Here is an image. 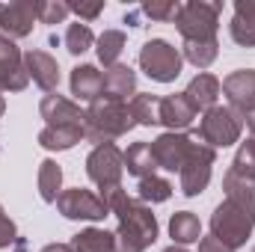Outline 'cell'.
Returning <instances> with one entry per match:
<instances>
[{
  "label": "cell",
  "mask_w": 255,
  "mask_h": 252,
  "mask_svg": "<svg viewBox=\"0 0 255 252\" xmlns=\"http://www.w3.org/2000/svg\"><path fill=\"white\" fill-rule=\"evenodd\" d=\"M104 205L110 208V214L116 217V252H145L157 241V217L151 211V205L128 196L125 187L101 193Z\"/></svg>",
  "instance_id": "6da1fadb"
},
{
  "label": "cell",
  "mask_w": 255,
  "mask_h": 252,
  "mask_svg": "<svg viewBox=\"0 0 255 252\" xmlns=\"http://www.w3.org/2000/svg\"><path fill=\"white\" fill-rule=\"evenodd\" d=\"M211 235L220 238L226 247L238 252L253 235L255 229V196L253 199H235V196H226L214 214H211Z\"/></svg>",
  "instance_id": "7a4b0ae2"
},
{
  "label": "cell",
  "mask_w": 255,
  "mask_h": 252,
  "mask_svg": "<svg viewBox=\"0 0 255 252\" xmlns=\"http://www.w3.org/2000/svg\"><path fill=\"white\" fill-rule=\"evenodd\" d=\"M136 122L130 116V107L128 101L119 98H95L89 107H86V139L101 145V142H116L119 136H125L128 130H133Z\"/></svg>",
  "instance_id": "3957f363"
},
{
  "label": "cell",
  "mask_w": 255,
  "mask_h": 252,
  "mask_svg": "<svg viewBox=\"0 0 255 252\" xmlns=\"http://www.w3.org/2000/svg\"><path fill=\"white\" fill-rule=\"evenodd\" d=\"M220 0H187L175 15V30L184 42H211L220 30Z\"/></svg>",
  "instance_id": "277c9868"
},
{
  "label": "cell",
  "mask_w": 255,
  "mask_h": 252,
  "mask_svg": "<svg viewBox=\"0 0 255 252\" xmlns=\"http://www.w3.org/2000/svg\"><path fill=\"white\" fill-rule=\"evenodd\" d=\"M241 133H244V116L235 113L229 104H217V107L205 110L199 119V130H196V136L205 145H211L214 151L241 142Z\"/></svg>",
  "instance_id": "5b68a950"
},
{
  "label": "cell",
  "mask_w": 255,
  "mask_h": 252,
  "mask_svg": "<svg viewBox=\"0 0 255 252\" xmlns=\"http://www.w3.org/2000/svg\"><path fill=\"white\" fill-rule=\"evenodd\" d=\"M86 175L89 181L101 193L122 187V175H125V151L116 142H101L92 145V151L86 154Z\"/></svg>",
  "instance_id": "8992f818"
},
{
  "label": "cell",
  "mask_w": 255,
  "mask_h": 252,
  "mask_svg": "<svg viewBox=\"0 0 255 252\" xmlns=\"http://www.w3.org/2000/svg\"><path fill=\"white\" fill-rule=\"evenodd\" d=\"M139 68L154 83H172V80H178V74L184 68L181 48L169 45L166 39H148L139 48Z\"/></svg>",
  "instance_id": "52a82bcc"
},
{
  "label": "cell",
  "mask_w": 255,
  "mask_h": 252,
  "mask_svg": "<svg viewBox=\"0 0 255 252\" xmlns=\"http://www.w3.org/2000/svg\"><path fill=\"white\" fill-rule=\"evenodd\" d=\"M214 163H217V151H214L211 145H205V142L196 136L190 154H187V160H184V166H181V172H178V190H181L187 199L202 196V193L208 190V184H211Z\"/></svg>",
  "instance_id": "ba28073f"
},
{
  "label": "cell",
  "mask_w": 255,
  "mask_h": 252,
  "mask_svg": "<svg viewBox=\"0 0 255 252\" xmlns=\"http://www.w3.org/2000/svg\"><path fill=\"white\" fill-rule=\"evenodd\" d=\"M57 211L63 214L65 220H74V223H101L110 214V208L104 205V199L86 187L63 190L60 199H57Z\"/></svg>",
  "instance_id": "9c48e42d"
},
{
  "label": "cell",
  "mask_w": 255,
  "mask_h": 252,
  "mask_svg": "<svg viewBox=\"0 0 255 252\" xmlns=\"http://www.w3.org/2000/svg\"><path fill=\"white\" fill-rule=\"evenodd\" d=\"M193 142H196V133H175V130H163L157 139H151V154L157 160V169H166V172H181L187 154H190Z\"/></svg>",
  "instance_id": "30bf717a"
},
{
  "label": "cell",
  "mask_w": 255,
  "mask_h": 252,
  "mask_svg": "<svg viewBox=\"0 0 255 252\" xmlns=\"http://www.w3.org/2000/svg\"><path fill=\"white\" fill-rule=\"evenodd\" d=\"M30 86V74L24 65V51L0 36V92H24Z\"/></svg>",
  "instance_id": "8fae6325"
},
{
  "label": "cell",
  "mask_w": 255,
  "mask_h": 252,
  "mask_svg": "<svg viewBox=\"0 0 255 252\" xmlns=\"http://www.w3.org/2000/svg\"><path fill=\"white\" fill-rule=\"evenodd\" d=\"M39 116L45 119V125L54 127H83L86 130V110H80L77 101L65 98L60 92L45 95L39 101Z\"/></svg>",
  "instance_id": "7c38bea8"
},
{
  "label": "cell",
  "mask_w": 255,
  "mask_h": 252,
  "mask_svg": "<svg viewBox=\"0 0 255 252\" xmlns=\"http://www.w3.org/2000/svg\"><path fill=\"white\" fill-rule=\"evenodd\" d=\"M36 3L33 0H15L0 3V36L6 39H27L36 27Z\"/></svg>",
  "instance_id": "4fadbf2b"
},
{
  "label": "cell",
  "mask_w": 255,
  "mask_h": 252,
  "mask_svg": "<svg viewBox=\"0 0 255 252\" xmlns=\"http://www.w3.org/2000/svg\"><path fill=\"white\" fill-rule=\"evenodd\" d=\"M223 95L229 101V107L241 116L255 110V68H238L232 74H226L223 80Z\"/></svg>",
  "instance_id": "5bb4252c"
},
{
  "label": "cell",
  "mask_w": 255,
  "mask_h": 252,
  "mask_svg": "<svg viewBox=\"0 0 255 252\" xmlns=\"http://www.w3.org/2000/svg\"><path fill=\"white\" fill-rule=\"evenodd\" d=\"M24 65H27L30 80H33L42 92H48V95L57 92V86H60V63H57L48 51H39V48L24 51Z\"/></svg>",
  "instance_id": "9a60e30c"
},
{
  "label": "cell",
  "mask_w": 255,
  "mask_h": 252,
  "mask_svg": "<svg viewBox=\"0 0 255 252\" xmlns=\"http://www.w3.org/2000/svg\"><path fill=\"white\" fill-rule=\"evenodd\" d=\"M68 86H71V95L77 101L92 104L95 98L104 95V71H98V65H92V63H80L71 68Z\"/></svg>",
  "instance_id": "2e32d148"
},
{
  "label": "cell",
  "mask_w": 255,
  "mask_h": 252,
  "mask_svg": "<svg viewBox=\"0 0 255 252\" xmlns=\"http://www.w3.org/2000/svg\"><path fill=\"white\" fill-rule=\"evenodd\" d=\"M196 119V110L187 101L184 92H175V95H166L160 98V125L166 130H175V133H184Z\"/></svg>",
  "instance_id": "e0dca14e"
},
{
  "label": "cell",
  "mask_w": 255,
  "mask_h": 252,
  "mask_svg": "<svg viewBox=\"0 0 255 252\" xmlns=\"http://www.w3.org/2000/svg\"><path fill=\"white\" fill-rule=\"evenodd\" d=\"M220 92H223L220 77H214V74H208V71H199L190 83H187V89H184V95H187V101L193 104L196 113H205V110L217 107Z\"/></svg>",
  "instance_id": "ac0fdd59"
},
{
  "label": "cell",
  "mask_w": 255,
  "mask_h": 252,
  "mask_svg": "<svg viewBox=\"0 0 255 252\" xmlns=\"http://www.w3.org/2000/svg\"><path fill=\"white\" fill-rule=\"evenodd\" d=\"M232 42L241 48H255V0H235V15L229 24Z\"/></svg>",
  "instance_id": "d6986e66"
},
{
  "label": "cell",
  "mask_w": 255,
  "mask_h": 252,
  "mask_svg": "<svg viewBox=\"0 0 255 252\" xmlns=\"http://www.w3.org/2000/svg\"><path fill=\"white\" fill-rule=\"evenodd\" d=\"M104 95L119 98V101H130L136 95V71L125 63L104 68Z\"/></svg>",
  "instance_id": "ffe728a7"
},
{
  "label": "cell",
  "mask_w": 255,
  "mask_h": 252,
  "mask_svg": "<svg viewBox=\"0 0 255 252\" xmlns=\"http://www.w3.org/2000/svg\"><path fill=\"white\" fill-rule=\"evenodd\" d=\"M71 252H116V235L98 226L80 229L71 241H68Z\"/></svg>",
  "instance_id": "44dd1931"
},
{
  "label": "cell",
  "mask_w": 255,
  "mask_h": 252,
  "mask_svg": "<svg viewBox=\"0 0 255 252\" xmlns=\"http://www.w3.org/2000/svg\"><path fill=\"white\" fill-rule=\"evenodd\" d=\"M80 139H86V130H83V127L45 125L39 130V145H42L45 151H68V148H74Z\"/></svg>",
  "instance_id": "7402d4cb"
},
{
  "label": "cell",
  "mask_w": 255,
  "mask_h": 252,
  "mask_svg": "<svg viewBox=\"0 0 255 252\" xmlns=\"http://www.w3.org/2000/svg\"><path fill=\"white\" fill-rule=\"evenodd\" d=\"M169 238L172 244L178 247H190V244H199L202 238V223L193 211H175L169 217Z\"/></svg>",
  "instance_id": "603a6c76"
},
{
  "label": "cell",
  "mask_w": 255,
  "mask_h": 252,
  "mask_svg": "<svg viewBox=\"0 0 255 252\" xmlns=\"http://www.w3.org/2000/svg\"><path fill=\"white\" fill-rule=\"evenodd\" d=\"M125 169H128V175H133V178H145V175H154L157 172V160H154L148 142H130L128 145L125 148Z\"/></svg>",
  "instance_id": "cb8c5ba5"
},
{
  "label": "cell",
  "mask_w": 255,
  "mask_h": 252,
  "mask_svg": "<svg viewBox=\"0 0 255 252\" xmlns=\"http://www.w3.org/2000/svg\"><path fill=\"white\" fill-rule=\"evenodd\" d=\"M36 181H39V196H42V202L57 205V199H60V193H63V166H60L57 160H51V157L42 160Z\"/></svg>",
  "instance_id": "d4e9b609"
},
{
  "label": "cell",
  "mask_w": 255,
  "mask_h": 252,
  "mask_svg": "<svg viewBox=\"0 0 255 252\" xmlns=\"http://www.w3.org/2000/svg\"><path fill=\"white\" fill-rule=\"evenodd\" d=\"M130 116L133 122L142 127H157L160 125V95H151V92H136L130 101Z\"/></svg>",
  "instance_id": "484cf974"
},
{
  "label": "cell",
  "mask_w": 255,
  "mask_h": 252,
  "mask_svg": "<svg viewBox=\"0 0 255 252\" xmlns=\"http://www.w3.org/2000/svg\"><path fill=\"white\" fill-rule=\"evenodd\" d=\"M172 181L169 178H163V175H145V178H139V184H136V199L139 202H145V205H160V202H169L172 199Z\"/></svg>",
  "instance_id": "4316f807"
},
{
  "label": "cell",
  "mask_w": 255,
  "mask_h": 252,
  "mask_svg": "<svg viewBox=\"0 0 255 252\" xmlns=\"http://www.w3.org/2000/svg\"><path fill=\"white\" fill-rule=\"evenodd\" d=\"M128 45V36L122 30H104L98 39H95V54H98V63L104 65V68H110V65L119 63V57H122V51H125Z\"/></svg>",
  "instance_id": "83f0119b"
},
{
  "label": "cell",
  "mask_w": 255,
  "mask_h": 252,
  "mask_svg": "<svg viewBox=\"0 0 255 252\" xmlns=\"http://www.w3.org/2000/svg\"><path fill=\"white\" fill-rule=\"evenodd\" d=\"M181 57H184V63H190L199 71H205V68H211V65L217 63L220 42L217 39H211V42H184L181 45Z\"/></svg>",
  "instance_id": "f1b7e54d"
},
{
  "label": "cell",
  "mask_w": 255,
  "mask_h": 252,
  "mask_svg": "<svg viewBox=\"0 0 255 252\" xmlns=\"http://www.w3.org/2000/svg\"><path fill=\"white\" fill-rule=\"evenodd\" d=\"M63 45H65V51H68L71 57H83L89 48H95V33H92V27H89V24L74 21V24H68V27H65Z\"/></svg>",
  "instance_id": "f546056e"
},
{
  "label": "cell",
  "mask_w": 255,
  "mask_h": 252,
  "mask_svg": "<svg viewBox=\"0 0 255 252\" xmlns=\"http://www.w3.org/2000/svg\"><path fill=\"white\" fill-rule=\"evenodd\" d=\"M229 172H235L238 178L255 184V136L253 133L244 142H238V151H235V160H232Z\"/></svg>",
  "instance_id": "4dcf8cb0"
},
{
  "label": "cell",
  "mask_w": 255,
  "mask_h": 252,
  "mask_svg": "<svg viewBox=\"0 0 255 252\" xmlns=\"http://www.w3.org/2000/svg\"><path fill=\"white\" fill-rule=\"evenodd\" d=\"M71 15L65 0H39L36 3V18L39 24H63L65 18Z\"/></svg>",
  "instance_id": "1f68e13d"
},
{
  "label": "cell",
  "mask_w": 255,
  "mask_h": 252,
  "mask_svg": "<svg viewBox=\"0 0 255 252\" xmlns=\"http://www.w3.org/2000/svg\"><path fill=\"white\" fill-rule=\"evenodd\" d=\"M178 9H181L178 0H148V3L139 6V12L151 21H175Z\"/></svg>",
  "instance_id": "d6a6232c"
},
{
  "label": "cell",
  "mask_w": 255,
  "mask_h": 252,
  "mask_svg": "<svg viewBox=\"0 0 255 252\" xmlns=\"http://www.w3.org/2000/svg\"><path fill=\"white\" fill-rule=\"evenodd\" d=\"M223 190H226V196H235V199H253L255 196V184L238 178L235 172H226L223 175Z\"/></svg>",
  "instance_id": "836d02e7"
},
{
  "label": "cell",
  "mask_w": 255,
  "mask_h": 252,
  "mask_svg": "<svg viewBox=\"0 0 255 252\" xmlns=\"http://www.w3.org/2000/svg\"><path fill=\"white\" fill-rule=\"evenodd\" d=\"M68 9H71L83 24H89V21H95V18L104 12V3H101V0H95V3H83V0H80V3H68Z\"/></svg>",
  "instance_id": "e575fe53"
},
{
  "label": "cell",
  "mask_w": 255,
  "mask_h": 252,
  "mask_svg": "<svg viewBox=\"0 0 255 252\" xmlns=\"http://www.w3.org/2000/svg\"><path fill=\"white\" fill-rule=\"evenodd\" d=\"M12 244H18V229H15V223L9 220V214L0 205V250H9Z\"/></svg>",
  "instance_id": "d590c367"
},
{
  "label": "cell",
  "mask_w": 255,
  "mask_h": 252,
  "mask_svg": "<svg viewBox=\"0 0 255 252\" xmlns=\"http://www.w3.org/2000/svg\"><path fill=\"white\" fill-rule=\"evenodd\" d=\"M199 252H235L232 247H226L220 238H214V235H202L199 238Z\"/></svg>",
  "instance_id": "8d00e7d4"
},
{
  "label": "cell",
  "mask_w": 255,
  "mask_h": 252,
  "mask_svg": "<svg viewBox=\"0 0 255 252\" xmlns=\"http://www.w3.org/2000/svg\"><path fill=\"white\" fill-rule=\"evenodd\" d=\"M42 252H71L68 244H48V247H42Z\"/></svg>",
  "instance_id": "74e56055"
},
{
  "label": "cell",
  "mask_w": 255,
  "mask_h": 252,
  "mask_svg": "<svg viewBox=\"0 0 255 252\" xmlns=\"http://www.w3.org/2000/svg\"><path fill=\"white\" fill-rule=\"evenodd\" d=\"M244 125L250 127V133L255 136V110H253V113H247V116H244Z\"/></svg>",
  "instance_id": "f35d334b"
},
{
  "label": "cell",
  "mask_w": 255,
  "mask_h": 252,
  "mask_svg": "<svg viewBox=\"0 0 255 252\" xmlns=\"http://www.w3.org/2000/svg\"><path fill=\"white\" fill-rule=\"evenodd\" d=\"M163 252H190L187 247H178V244H172V247H166Z\"/></svg>",
  "instance_id": "ab89813d"
},
{
  "label": "cell",
  "mask_w": 255,
  "mask_h": 252,
  "mask_svg": "<svg viewBox=\"0 0 255 252\" xmlns=\"http://www.w3.org/2000/svg\"><path fill=\"white\" fill-rule=\"evenodd\" d=\"M6 113V98H3V92H0V116Z\"/></svg>",
  "instance_id": "60d3db41"
},
{
  "label": "cell",
  "mask_w": 255,
  "mask_h": 252,
  "mask_svg": "<svg viewBox=\"0 0 255 252\" xmlns=\"http://www.w3.org/2000/svg\"><path fill=\"white\" fill-rule=\"evenodd\" d=\"M253 252H255V247H253Z\"/></svg>",
  "instance_id": "b9f144b4"
}]
</instances>
